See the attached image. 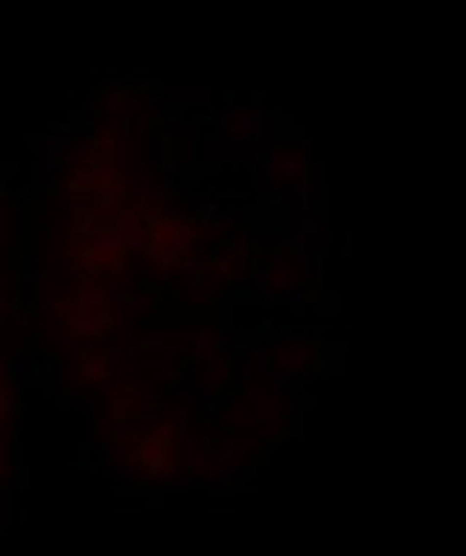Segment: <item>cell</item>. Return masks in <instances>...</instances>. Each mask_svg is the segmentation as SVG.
Here are the masks:
<instances>
[{"instance_id":"obj_13","label":"cell","mask_w":466,"mask_h":556,"mask_svg":"<svg viewBox=\"0 0 466 556\" xmlns=\"http://www.w3.org/2000/svg\"><path fill=\"white\" fill-rule=\"evenodd\" d=\"M58 402H61V405L67 408V405H73V396H70L67 390H61V393H58Z\"/></svg>"},{"instance_id":"obj_14","label":"cell","mask_w":466,"mask_h":556,"mask_svg":"<svg viewBox=\"0 0 466 556\" xmlns=\"http://www.w3.org/2000/svg\"><path fill=\"white\" fill-rule=\"evenodd\" d=\"M186 428H189V419H181V422H178V431L186 434Z\"/></svg>"},{"instance_id":"obj_7","label":"cell","mask_w":466,"mask_h":556,"mask_svg":"<svg viewBox=\"0 0 466 556\" xmlns=\"http://www.w3.org/2000/svg\"><path fill=\"white\" fill-rule=\"evenodd\" d=\"M189 486H195V481L186 475V478H175L172 484H169V489H189Z\"/></svg>"},{"instance_id":"obj_2","label":"cell","mask_w":466,"mask_h":556,"mask_svg":"<svg viewBox=\"0 0 466 556\" xmlns=\"http://www.w3.org/2000/svg\"><path fill=\"white\" fill-rule=\"evenodd\" d=\"M114 140H116V131L105 128V131L99 134V146H96V149H102L105 155H111V152H114Z\"/></svg>"},{"instance_id":"obj_9","label":"cell","mask_w":466,"mask_h":556,"mask_svg":"<svg viewBox=\"0 0 466 556\" xmlns=\"http://www.w3.org/2000/svg\"><path fill=\"white\" fill-rule=\"evenodd\" d=\"M15 169H18L15 163H3V166H0V184H3L9 175H15Z\"/></svg>"},{"instance_id":"obj_5","label":"cell","mask_w":466,"mask_h":556,"mask_svg":"<svg viewBox=\"0 0 466 556\" xmlns=\"http://www.w3.org/2000/svg\"><path fill=\"white\" fill-rule=\"evenodd\" d=\"M315 213H318L321 222L326 219V192H321V189H318V198H315Z\"/></svg>"},{"instance_id":"obj_3","label":"cell","mask_w":466,"mask_h":556,"mask_svg":"<svg viewBox=\"0 0 466 556\" xmlns=\"http://www.w3.org/2000/svg\"><path fill=\"white\" fill-rule=\"evenodd\" d=\"M271 332H274V318H265V321H262V326H256L251 338H254V341H259V338H268Z\"/></svg>"},{"instance_id":"obj_1","label":"cell","mask_w":466,"mask_h":556,"mask_svg":"<svg viewBox=\"0 0 466 556\" xmlns=\"http://www.w3.org/2000/svg\"><path fill=\"white\" fill-rule=\"evenodd\" d=\"M82 376H85V379H105V376H108V367H105L102 358H85Z\"/></svg>"},{"instance_id":"obj_11","label":"cell","mask_w":466,"mask_h":556,"mask_svg":"<svg viewBox=\"0 0 466 556\" xmlns=\"http://www.w3.org/2000/svg\"><path fill=\"white\" fill-rule=\"evenodd\" d=\"M222 198H236V201H239V198H245V192H242V189H225Z\"/></svg>"},{"instance_id":"obj_12","label":"cell","mask_w":466,"mask_h":556,"mask_svg":"<svg viewBox=\"0 0 466 556\" xmlns=\"http://www.w3.org/2000/svg\"><path fill=\"white\" fill-rule=\"evenodd\" d=\"M219 256H222V254H219V248H210V251L204 254V259H207V262H219Z\"/></svg>"},{"instance_id":"obj_6","label":"cell","mask_w":466,"mask_h":556,"mask_svg":"<svg viewBox=\"0 0 466 556\" xmlns=\"http://www.w3.org/2000/svg\"><path fill=\"white\" fill-rule=\"evenodd\" d=\"M93 460H91V445L88 443H82L79 445V466H91Z\"/></svg>"},{"instance_id":"obj_10","label":"cell","mask_w":466,"mask_h":556,"mask_svg":"<svg viewBox=\"0 0 466 556\" xmlns=\"http://www.w3.org/2000/svg\"><path fill=\"white\" fill-rule=\"evenodd\" d=\"M161 166H163V172H166V178H172L175 172H178V169H181V166H178V163H175V161H163V163H161Z\"/></svg>"},{"instance_id":"obj_8","label":"cell","mask_w":466,"mask_h":556,"mask_svg":"<svg viewBox=\"0 0 466 556\" xmlns=\"http://www.w3.org/2000/svg\"><path fill=\"white\" fill-rule=\"evenodd\" d=\"M300 227H303V236H315V233H318V224L312 222V219H303Z\"/></svg>"},{"instance_id":"obj_4","label":"cell","mask_w":466,"mask_h":556,"mask_svg":"<svg viewBox=\"0 0 466 556\" xmlns=\"http://www.w3.org/2000/svg\"><path fill=\"white\" fill-rule=\"evenodd\" d=\"M198 210H201V224H207L210 219H213V216H216V213H219V204H213V201H204V204H201Z\"/></svg>"}]
</instances>
